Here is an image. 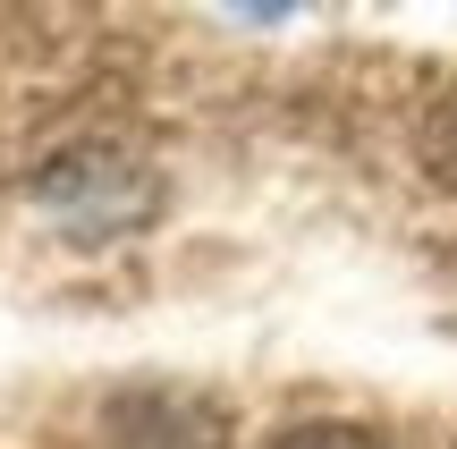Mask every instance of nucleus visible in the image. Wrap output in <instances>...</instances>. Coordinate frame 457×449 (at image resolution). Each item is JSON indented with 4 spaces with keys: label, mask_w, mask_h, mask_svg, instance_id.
<instances>
[{
    "label": "nucleus",
    "mask_w": 457,
    "mask_h": 449,
    "mask_svg": "<svg viewBox=\"0 0 457 449\" xmlns=\"http://www.w3.org/2000/svg\"><path fill=\"white\" fill-rule=\"evenodd\" d=\"M271 449H381V441L364 433V424H288Z\"/></svg>",
    "instance_id": "f257e3e1"
}]
</instances>
